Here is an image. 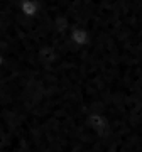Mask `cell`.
Returning <instances> with one entry per match:
<instances>
[{
  "instance_id": "1",
  "label": "cell",
  "mask_w": 142,
  "mask_h": 152,
  "mask_svg": "<svg viewBox=\"0 0 142 152\" xmlns=\"http://www.w3.org/2000/svg\"><path fill=\"white\" fill-rule=\"evenodd\" d=\"M70 41L73 42L75 48H85L90 42V32L85 27H80V26L73 27L70 32Z\"/></svg>"
},
{
  "instance_id": "2",
  "label": "cell",
  "mask_w": 142,
  "mask_h": 152,
  "mask_svg": "<svg viewBox=\"0 0 142 152\" xmlns=\"http://www.w3.org/2000/svg\"><path fill=\"white\" fill-rule=\"evenodd\" d=\"M19 10L26 19H32L39 14V4L36 0H20V5H19Z\"/></svg>"
},
{
  "instance_id": "3",
  "label": "cell",
  "mask_w": 142,
  "mask_h": 152,
  "mask_svg": "<svg viewBox=\"0 0 142 152\" xmlns=\"http://www.w3.org/2000/svg\"><path fill=\"white\" fill-rule=\"evenodd\" d=\"M4 66H5V56L0 53V69H4Z\"/></svg>"
}]
</instances>
